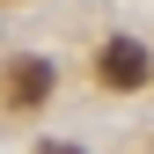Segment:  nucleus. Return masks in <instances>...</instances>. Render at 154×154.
Instances as JSON below:
<instances>
[{"label": "nucleus", "mask_w": 154, "mask_h": 154, "mask_svg": "<svg viewBox=\"0 0 154 154\" xmlns=\"http://www.w3.org/2000/svg\"><path fill=\"white\" fill-rule=\"evenodd\" d=\"M44 154H81V147H66V140H51V147H44Z\"/></svg>", "instance_id": "obj_3"}, {"label": "nucleus", "mask_w": 154, "mask_h": 154, "mask_svg": "<svg viewBox=\"0 0 154 154\" xmlns=\"http://www.w3.org/2000/svg\"><path fill=\"white\" fill-rule=\"evenodd\" d=\"M8 95H15L22 110H29V103H44V95H51V66H44V59H22V66L8 73Z\"/></svg>", "instance_id": "obj_2"}, {"label": "nucleus", "mask_w": 154, "mask_h": 154, "mask_svg": "<svg viewBox=\"0 0 154 154\" xmlns=\"http://www.w3.org/2000/svg\"><path fill=\"white\" fill-rule=\"evenodd\" d=\"M95 73H103V88H147L154 59H147V44H132V37H110L103 59H95Z\"/></svg>", "instance_id": "obj_1"}]
</instances>
